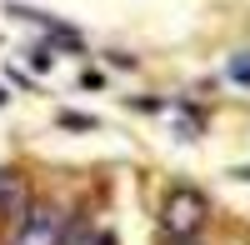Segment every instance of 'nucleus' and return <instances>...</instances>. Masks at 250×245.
Masks as SVG:
<instances>
[{
  "mask_svg": "<svg viewBox=\"0 0 250 245\" xmlns=\"http://www.w3.org/2000/svg\"><path fill=\"white\" fill-rule=\"evenodd\" d=\"M205 220H210V200H205L200 190L190 185H175L170 195H165V205H160V225L170 240H190L205 230Z\"/></svg>",
  "mask_w": 250,
  "mask_h": 245,
  "instance_id": "f257e3e1",
  "label": "nucleus"
},
{
  "mask_svg": "<svg viewBox=\"0 0 250 245\" xmlns=\"http://www.w3.org/2000/svg\"><path fill=\"white\" fill-rule=\"evenodd\" d=\"M60 240H65V210L55 205H30L10 235V245H60Z\"/></svg>",
  "mask_w": 250,
  "mask_h": 245,
  "instance_id": "f03ea898",
  "label": "nucleus"
},
{
  "mask_svg": "<svg viewBox=\"0 0 250 245\" xmlns=\"http://www.w3.org/2000/svg\"><path fill=\"white\" fill-rule=\"evenodd\" d=\"M25 210V180L15 170H0V215H20Z\"/></svg>",
  "mask_w": 250,
  "mask_h": 245,
  "instance_id": "7ed1b4c3",
  "label": "nucleus"
},
{
  "mask_svg": "<svg viewBox=\"0 0 250 245\" xmlns=\"http://www.w3.org/2000/svg\"><path fill=\"white\" fill-rule=\"evenodd\" d=\"M60 125H65V130H95V120H85V115H60Z\"/></svg>",
  "mask_w": 250,
  "mask_h": 245,
  "instance_id": "20e7f679",
  "label": "nucleus"
},
{
  "mask_svg": "<svg viewBox=\"0 0 250 245\" xmlns=\"http://www.w3.org/2000/svg\"><path fill=\"white\" fill-rule=\"evenodd\" d=\"M230 75L240 80V85H250V55H240V60H235V65H230Z\"/></svg>",
  "mask_w": 250,
  "mask_h": 245,
  "instance_id": "39448f33",
  "label": "nucleus"
},
{
  "mask_svg": "<svg viewBox=\"0 0 250 245\" xmlns=\"http://www.w3.org/2000/svg\"><path fill=\"white\" fill-rule=\"evenodd\" d=\"M165 245H200V240H195V235H190V240H165Z\"/></svg>",
  "mask_w": 250,
  "mask_h": 245,
  "instance_id": "423d86ee",
  "label": "nucleus"
},
{
  "mask_svg": "<svg viewBox=\"0 0 250 245\" xmlns=\"http://www.w3.org/2000/svg\"><path fill=\"white\" fill-rule=\"evenodd\" d=\"M240 175H250V170H240Z\"/></svg>",
  "mask_w": 250,
  "mask_h": 245,
  "instance_id": "0eeeda50",
  "label": "nucleus"
}]
</instances>
